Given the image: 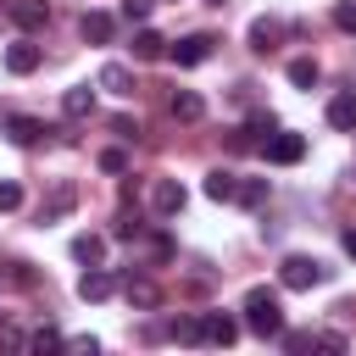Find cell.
<instances>
[{
	"instance_id": "obj_22",
	"label": "cell",
	"mask_w": 356,
	"mask_h": 356,
	"mask_svg": "<svg viewBox=\"0 0 356 356\" xmlns=\"http://www.w3.org/2000/svg\"><path fill=\"white\" fill-rule=\"evenodd\" d=\"M72 206H78V189H72V184H61V189L44 200V211H39V217H44V222H56V217H67Z\"/></svg>"
},
{
	"instance_id": "obj_12",
	"label": "cell",
	"mask_w": 356,
	"mask_h": 356,
	"mask_svg": "<svg viewBox=\"0 0 356 356\" xmlns=\"http://www.w3.org/2000/svg\"><path fill=\"white\" fill-rule=\"evenodd\" d=\"M122 295H128V306H139V312H150V306H161V289L150 284V278H122Z\"/></svg>"
},
{
	"instance_id": "obj_25",
	"label": "cell",
	"mask_w": 356,
	"mask_h": 356,
	"mask_svg": "<svg viewBox=\"0 0 356 356\" xmlns=\"http://www.w3.org/2000/svg\"><path fill=\"white\" fill-rule=\"evenodd\" d=\"M273 134H278V117H273V111H256V117L245 122V139H250V145H267Z\"/></svg>"
},
{
	"instance_id": "obj_9",
	"label": "cell",
	"mask_w": 356,
	"mask_h": 356,
	"mask_svg": "<svg viewBox=\"0 0 356 356\" xmlns=\"http://www.w3.org/2000/svg\"><path fill=\"white\" fill-rule=\"evenodd\" d=\"M78 33H83L89 44H111V39H117V17H111V11H83Z\"/></svg>"
},
{
	"instance_id": "obj_30",
	"label": "cell",
	"mask_w": 356,
	"mask_h": 356,
	"mask_svg": "<svg viewBox=\"0 0 356 356\" xmlns=\"http://www.w3.org/2000/svg\"><path fill=\"white\" fill-rule=\"evenodd\" d=\"M156 0H122V22H145Z\"/></svg>"
},
{
	"instance_id": "obj_32",
	"label": "cell",
	"mask_w": 356,
	"mask_h": 356,
	"mask_svg": "<svg viewBox=\"0 0 356 356\" xmlns=\"http://www.w3.org/2000/svg\"><path fill=\"white\" fill-rule=\"evenodd\" d=\"M150 256H156V261H172V239H167V234H150Z\"/></svg>"
},
{
	"instance_id": "obj_1",
	"label": "cell",
	"mask_w": 356,
	"mask_h": 356,
	"mask_svg": "<svg viewBox=\"0 0 356 356\" xmlns=\"http://www.w3.org/2000/svg\"><path fill=\"white\" fill-rule=\"evenodd\" d=\"M245 328L261 334V339H278L284 334V306H278L273 289H250L245 295Z\"/></svg>"
},
{
	"instance_id": "obj_16",
	"label": "cell",
	"mask_w": 356,
	"mask_h": 356,
	"mask_svg": "<svg viewBox=\"0 0 356 356\" xmlns=\"http://www.w3.org/2000/svg\"><path fill=\"white\" fill-rule=\"evenodd\" d=\"M111 289H117V278H111L106 267H89V273L78 278V295H83V300H106Z\"/></svg>"
},
{
	"instance_id": "obj_21",
	"label": "cell",
	"mask_w": 356,
	"mask_h": 356,
	"mask_svg": "<svg viewBox=\"0 0 356 356\" xmlns=\"http://www.w3.org/2000/svg\"><path fill=\"white\" fill-rule=\"evenodd\" d=\"M267 195H273V189H267V178H239V189H234V200H239V206H250V211H256V206H267Z\"/></svg>"
},
{
	"instance_id": "obj_2",
	"label": "cell",
	"mask_w": 356,
	"mask_h": 356,
	"mask_svg": "<svg viewBox=\"0 0 356 356\" xmlns=\"http://www.w3.org/2000/svg\"><path fill=\"white\" fill-rule=\"evenodd\" d=\"M323 278H328V267H323L317 256H284V261H278V284H284V289H317Z\"/></svg>"
},
{
	"instance_id": "obj_3",
	"label": "cell",
	"mask_w": 356,
	"mask_h": 356,
	"mask_svg": "<svg viewBox=\"0 0 356 356\" xmlns=\"http://www.w3.org/2000/svg\"><path fill=\"white\" fill-rule=\"evenodd\" d=\"M261 150H267V161H273V167H295V161L306 156V134H284V128H278Z\"/></svg>"
},
{
	"instance_id": "obj_19",
	"label": "cell",
	"mask_w": 356,
	"mask_h": 356,
	"mask_svg": "<svg viewBox=\"0 0 356 356\" xmlns=\"http://www.w3.org/2000/svg\"><path fill=\"white\" fill-rule=\"evenodd\" d=\"M61 111H67L72 122H78V117H89V111H95V89H89V83L67 89V95H61Z\"/></svg>"
},
{
	"instance_id": "obj_27",
	"label": "cell",
	"mask_w": 356,
	"mask_h": 356,
	"mask_svg": "<svg viewBox=\"0 0 356 356\" xmlns=\"http://www.w3.org/2000/svg\"><path fill=\"white\" fill-rule=\"evenodd\" d=\"M278 345H284L289 356H300V350H317V334H295V328H284V334H278Z\"/></svg>"
},
{
	"instance_id": "obj_15",
	"label": "cell",
	"mask_w": 356,
	"mask_h": 356,
	"mask_svg": "<svg viewBox=\"0 0 356 356\" xmlns=\"http://www.w3.org/2000/svg\"><path fill=\"white\" fill-rule=\"evenodd\" d=\"M95 83H100V89H106V95H134V72H128V67H122V61H106V67H100V78H95Z\"/></svg>"
},
{
	"instance_id": "obj_23",
	"label": "cell",
	"mask_w": 356,
	"mask_h": 356,
	"mask_svg": "<svg viewBox=\"0 0 356 356\" xmlns=\"http://www.w3.org/2000/svg\"><path fill=\"white\" fill-rule=\"evenodd\" d=\"M167 334H172L178 345H206V334H200V312H195V317H172Z\"/></svg>"
},
{
	"instance_id": "obj_29",
	"label": "cell",
	"mask_w": 356,
	"mask_h": 356,
	"mask_svg": "<svg viewBox=\"0 0 356 356\" xmlns=\"http://www.w3.org/2000/svg\"><path fill=\"white\" fill-rule=\"evenodd\" d=\"M95 167L117 178V172H128V156H122V150H100V156H95Z\"/></svg>"
},
{
	"instance_id": "obj_4",
	"label": "cell",
	"mask_w": 356,
	"mask_h": 356,
	"mask_svg": "<svg viewBox=\"0 0 356 356\" xmlns=\"http://www.w3.org/2000/svg\"><path fill=\"white\" fill-rule=\"evenodd\" d=\"M217 50V39L211 33H189V39H178V44H167V56L178 61V67H200L206 56Z\"/></svg>"
},
{
	"instance_id": "obj_28",
	"label": "cell",
	"mask_w": 356,
	"mask_h": 356,
	"mask_svg": "<svg viewBox=\"0 0 356 356\" xmlns=\"http://www.w3.org/2000/svg\"><path fill=\"white\" fill-rule=\"evenodd\" d=\"M28 350H67V339H61V328H39L28 339Z\"/></svg>"
},
{
	"instance_id": "obj_38",
	"label": "cell",
	"mask_w": 356,
	"mask_h": 356,
	"mask_svg": "<svg viewBox=\"0 0 356 356\" xmlns=\"http://www.w3.org/2000/svg\"><path fill=\"white\" fill-rule=\"evenodd\" d=\"M206 6H228V0H206Z\"/></svg>"
},
{
	"instance_id": "obj_6",
	"label": "cell",
	"mask_w": 356,
	"mask_h": 356,
	"mask_svg": "<svg viewBox=\"0 0 356 356\" xmlns=\"http://www.w3.org/2000/svg\"><path fill=\"white\" fill-rule=\"evenodd\" d=\"M6 17H11L22 33H39V28H50V6H44V0H11V6H6Z\"/></svg>"
},
{
	"instance_id": "obj_5",
	"label": "cell",
	"mask_w": 356,
	"mask_h": 356,
	"mask_svg": "<svg viewBox=\"0 0 356 356\" xmlns=\"http://www.w3.org/2000/svg\"><path fill=\"white\" fill-rule=\"evenodd\" d=\"M150 211L156 217H178L184 211V184L178 178H156L150 184Z\"/></svg>"
},
{
	"instance_id": "obj_13",
	"label": "cell",
	"mask_w": 356,
	"mask_h": 356,
	"mask_svg": "<svg viewBox=\"0 0 356 356\" xmlns=\"http://www.w3.org/2000/svg\"><path fill=\"white\" fill-rule=\"evenodd\" d=\"M128 50H134V61H161V56H167V39H161L156 28H139Z\"/></svg>"
},
{
	"instance_id": "obj_37",
	"label": "cell",
	"mask_w": 356,
	"mask_h": 356,
	"mask_svg": "<svg viewBox=\"0 0 356 356\" xmlns=\"http://www.w3.org/2000/svg\"><path fill=\"white\" fill-rule=\"evenodd\" d=\"M339 245H345V256H356V228H345V234H339Z\"/></svg>"
},
{
	"instance_id": "obj_36",
	"label": "cell",
	"mask_w": 356,
	"mask_h": 356,
	"mask_svg": "<svg viewBox=\"0 0 356 356\" xmlns=\"http://www.w3.org/2000/svg\"><path fill=\"white\" fill-rule=\"evenodd\" d=\"M317 345H323V350H345V334H334V328H328V334H317Z\"/></svg>"
},
{
	"instance_id": "obj_34",
	"label": "cell",
	"mask_w": 356,
	"mask_h": 356,
	"mask_svg": "<svg viewBox=\"0 0 356 356\" xmlns=\"http://www.w3.org/2000/svg\"><path fill=\"white\" fill-rule=\"evenodd\" d=\"M334 22H339L345 33H356V6H334Z\"/></svg>"
},
{
	"instance_id": "obj_10",
	"label": "cell",
	"mask_w": 356,
	"mask_h": 356,
	"mask_svg": "<svg viewBox=\"0 0 356 356\" xmlns=\"http://www.w3.org/2000/svg\"><path fill=\"white\" fill-rule=\"evenodd\" d=\"M44 134H56V128H44L39 117H22V111H17V117H6V139H11V145H39Z\"/></svg>"
},
{
	"instance_id": "obj_31",
	"label": "cell",
	"mask_w": 356,
	"mask_h": 356,
	"mask_svg": "<svg viewBox=\"0 0 356 356\" xmlns=\"http://www.w3.org/2000/svg\"><path fill=\"white\" fill-rule=\"evenodd\" d=\"M17 206H22V189L6 178V184H0V211H17Z\"/></svg>"
},
{
	"instance_id": "obj_24",
	"label": "cell",
	"mask_w": 356,
	"mask_h": 356,
	"mask_svg": "<svg viewBox=\"0 0 356 356\" xmlns=\"http://www.w3.org/2000/svg\"><path fill=\"white\" fill-rule=\"evenodd\" d=\"M317 78H323V72H317L312 56H295V61H289V83H295V89H317Z\"/></svg>"
},
{
	"instance_id": "obj_8",
	"label": "cell",
	"mask_w": 356,
	"mask_h": 356,
	"mask_svg": "<svg viewBox=\"0 0 356 356\" xmlns=\"http://www.w3.org/2000/svg\"><path fill=\"white\" fill-rule=\"evenodd\" d=\"M200 334H206V345H234L239 339V323L228 312H200Z\"/></svg>"
},
{
	"instance_id": "obj_14",
	"label": "cell",
	"mask_w": 356,
	"mask_h": 356,
	"mask_svg": "<svg viewBox=\"0 0 356 356\" xmlns=\"http://www.w3.org/2000/svg\"><path fill=\"white\" fill-rule=\"evenodd\" d=\"M39 67V44H28V39H17L11 50H6V72H17V78H28Z\"/></svg>"
},
{
	"instance_id": "obj_7",
	"label": "cell",
	"mask_w": 356,
	"mask_h": 356,
	"mask_svg": "<svg viewBox=\"0 0 356 356\" xmlns=\"http://www.w3.org/2000/svg\"><path fill=\"white\" fill-rule=\"evenodd\" d=\"M167 117H172V122H200V117H206V100H200L195 89H172V95H167Z\"/></svg>"
},
{
	"instance_id": "obj_26",
	"label": "cell",
	"mask_w": 356,
	"mask_h": 356,
	"mask_svg": "<svg viewBox=\"0 0 356 356\" xmlns=\"http://www.w3.org/2000/svg\"><path fill=\"white\" fill-rule=\"evenodd\" d=\"M139 234H145V222H139L134 211H117V217H111V239H139Z\"/></svg>"
},
{
	"instance_id": "obj_20",
	"label": "cell",
	"mask_w": 356,
	"mask_h": 356,
	"mask_svg": "<svg viewBox=\"0 0 356 356\" xmlns=\"http://www.w3.org/2000/svg\"><path fill=\"white\" fill-rule=\"evenodd\" d=\"M72 256H78L83 267H100V261H106V239H100V234H78V239H72Z\"/></svg>"
},
{
	"instance_id": "obj_11",
	"label": "cell",
	"mask_w": 356,
	"mask_h": 356,
	"mask_svg": "<svg viewBox=\"0 0 356 356\" xmlns=\"http://www.w3.org/2000/svg\"><path fill=\"white\" fill-rule=\"evenodd\" d=\"M278 39H284V22H278V17H256V22H250V50H256V56L278 50Z\"/></svg>"
},
{
	"instance_id": "obj_33",
	"label": "cell",
	"mask_w": 356,
	"mask_h": 356,
	"mask_svg": "<svg viewBox=\"0 0 356 356\" xmlns=\"http://www.w3.org/2000/svg\"><path fill=\"white\" fill-rule=\"evenodd\" d=\"M111 134H117V139H134L139 122H134V117H111Z\"/></svg>"
},
{
	"instance_id": "obj_18",
	"label": "cell",
	"mask_w": 356,
	"mask_h": 356,
	"mask_svg": "<svg viewBox=\"0 0 356 356\" xmlns=\"http://www.w3.org/2000/svg\"><path fill=\"white\" fill-rule=\"evenodd\" d=\"M234 189H239V172H228V167L206 172V200H234Z\"/></svg>"
},
{
	"instance_id": "obj_17",
	"label": "cell",
	"mask_w": 356,
	"mask_h": 356,
	"mask_svg": "<svg viewBox=\"0 0 356 356\" xmlns=\"http://www.w3.org/2000/svg\"><path fill=\"white\" fill-rule=\"evenodd\" d=\"M328 128L356 134V95H334V100H328Z\"/></svg>"
},
{
	"instance_id": "obj_35",
	"label": "cell",
	"mask_w": 356,
	"mask_h": 356,
	"mask_svg": "<svg viewBox=\"0 0 356 356\" xmlns=\"http://www.w3.org/2000/svg\"><path fill=\"white\" fill-rule=\"evenodd\" d=\"M0 345H6V350H22V345H28V339H22V334H17V328H0Z\"/></svg>"
}]
</instances>
